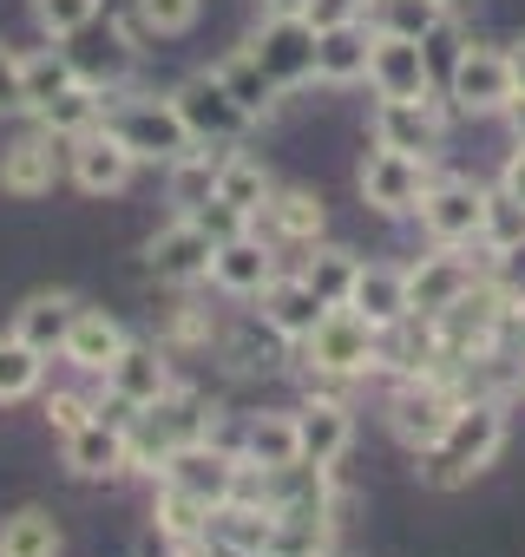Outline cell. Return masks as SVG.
Segmentation results:
<instances>
[{"mask_svg": "<svg viewBox=\"0 0 525 557\" xmlns=\"http://www.w3.org/2000/svg\"><path fill=\"white\" fill-rule=\"evenodd\" d=\"M505 446V413L492 400H466L460 420L440 433V446H427V485H466L473 472L492 466V453Z\"/></svg>", "mask_w": 525, "mask_h": 557, "instance_id": "6da1fadb", "label": "cell"}, {"mask_svg": "<svg viewBox=\"0 0 525 557\" xmlns=\"http://www.w3.org/2000/svg\"><path fill=\"white\" fill-rule=\"evenodd\" d=\"M99 125H112L125 138V151L132 158H151V164H178V158L197 151V138L184 132V119H178L171 99H119V106H106Z\"/></svg>", "mask_w": 525, "mask_h": 557, "instance_id": "7a4b0ae2", "label": "cell"}, {"mask_svg": "<svg viewBox=\"0 0 525 557\" xmlns=\"http://www.w3.org/2000/svg\"><path fill=\"white\" fill-rule=\"evenodd\" d=\"M309 361L322 374H368L381 361V329L362 322L349 302L342 309H322V322L309 329Z\"/></svg>", "mask_w": 525, "mask_h": 557, "instance_id": "3957f363", "label": "cell"}, {"mask_svg": "<svg viewBox=\"0 0 525 557\" xmlns=\"http://www.w3.org/2000/svg\"><path fill=\"white\" fill-rule=\"evenodd\" d=\"M460 394L453 387H440V381H427V374H414L394 400H388V426H394V440L401 446H414V453H427V446H440V433L460 420Z\"/></svg>", "mask_w": 525, "mask_h": 557, "instance_id": "277c9868", "label": "cell"}, {"mask_svg": "<svg viewBox=\"0 0 525 557\" xmlns=\"http://www.w3.org/2000/svg\"><path fill=\"white\" fill-rule=\"evenodd\" d=\"M316 21L309 14H270L256 27V40H249V53H256V66L270 73L277 86H303V79H316Z\"/></svg>", "mask_w": 525, "mask_h": 557, "instance_id": "5b68a950", "label": "cell"}, {"mask_svg": "<svg viewBox=\"0 0 525 557\" xmlns=\"http://www.w3.org/2000/svg\"><path fill=\"white\" fill-rule=\"evenodd\" d=\"M236 479H243V453H223V446H210V440H191V446H171L164 453V485H178V492H191L197 505H223V498H236Z\"/></svg>", "mask_w": 525, "mask_h": 557, "instance_id": "8992f818", "label": "cell"}, {"mask_svg": "<svg viewBox=\"0 0 525 557\" xmlns=\"http://www.w3.org/2000/svg\"><path fill=\"white\" fill-rule=\"evenodd\" d=\"M171 106H178V119H184V132H191L197 145H230V138L249 125V112L223 92V79H217V73L184 79V86L171 92Z\"/></svg>", "mask_w": 525, "mask_h": 557, "instance_id": "52a82bcc", "label": "cell"}, {"mask_svg": "<svg viewBox=\"0 0 525 557\" xmlns=\"http://www.w3.org/2000/svg\"><path fill=\"white\" fill-rule=\"evenodd\" d=\"M505 296H499V283H473L447 315H434V335H440V355H486V342L499 335V322H505Z\"/></svg>", "mask_w": 525, "mask_h": 557, "instance_id": "ba28073f", "label": "cell"}, {"mask_svg": "<svg viewBox=\"0 0 525 557\" xmlns=\"http://www.w3.org/2000/svg\"><path fill=\"white\" fill-rule=\"evenodd\" d=\"M427 158H407V151H375L368 164H362V197L381 210V216H407V210H420V197H427Z\"/></svg>", "mask_w": 525, "mask_h": 557, "instance_id": "9c48e42d", "label": "cell"}, {"mask_svg": "<svg viewBox=\"0 0 525 557\" xmlns=\"http://www.w3.org/2000/svg\"><path fill=\"white\" fill-rule=\"evenodd\" d=\"M479 216H486V190H479V184H466V177L427 184V197H420V230H427L440 249L473 243V236H479Z\"/></svg>", "mask_w": 525, "mask_h": 557, "instance_id": "30bf717a", "label": "cell"}, {"mask_svg": "<svg viewBox=\"0 0 525 557\" xmlns=\"http://www.w3.org/2000/svg\"><path fill=\"white\" fill-rule=\"evenodd\" d=\"M210 256H217V236H210L197 216L164 223V230L151 236V249H145V262H151L158 283H197V275H210Z\"/></svg>", "mask_w": 525, "mask_h": 557, "instance_id": "8fae6325", "label": "cell"}, {"mask_svg": "<svg viewBox=\"0 0 525 557\" xmlns=\"http://www.w3.org/2000/svg\"><path fill=\"white\" fill-rule=\"evenodd\" d=\"M368 79H375V92H381V99H434L427 40H394V34H375Z\"/></svg>", "mask_w": 525, "mask_h": 557, "instance_id": "7c38bea8", "label": "cell"}, {"mask_svg": "<svg viewBox=\"0 0 525 557\" xmlns=\"http://www.w3.org/2000/svg\"><path fill=\"white\" fill-rule=\"evenodd\" d=\"M512 99H518V86H512V60H505V53L466 47V53L453 60V106H460V112H505Z\"/></svg>", "mask_w": 525, "mask_h": 557, "instance_id": "4fadbf2b", "label": "cell"}, {"mask_svg": "<svg viewBox=\"0 0 525 557\" xmlns=\"http://www.w3.org/2000/svg\"><path fill=\"white\" fill-rule=\"evenodd\" d=\"M66 164H73V184H80V190L112 197V190H125V177H132V164H138V158L125 151V138H119L112 125H93V132H80V138H73Z\"/></svg>", "mask_w": 525, "mask_h": 557, "instance_id": "5bb4252c", "label": "cell"}, {"mask_svg": "<svg viewBox=\"0 0 525 557\" xmlns=\"http://www.w3.org/2000/svg\"><path fill=\"white\" fill-rule=\"evenodd\" d=\"M473 283H479V275H473L466 256H420V262L407 269V309H414V322L447 315Z\"/></svg>", "mask_w": 525, "mask_h": 557, "instance_id": "9a60e30c", "label": "cell"}, {"mask_svg": "<svg viewBox=\"0 0 525 557\" xmlns=\"http://www.w3.org/2000/svg\"><path fill=\"white\" fill-rule=\"evenodd\" d=\"M375 145L381 151H407V158H434L440 151V112H434V99H381Z\"/></svg>", "mask_w": 525, "mask_h": 557, "instance_id": "2e32d148", "label": "cell"}, {"mask_svg": "<svg viewBox=\"0 0 525 557\" xmlns=\"http://www.w3.org/2000/svg\"><path fill=\"white\" fill-rule=\"evenodd\" d=\"M66 466H73L80 479H119V472L132 466V440H125V426L106 420V413H93L80 433H66Z\"/></svg>", "mask_w": 525, "mask_h": 557, "instance_id": "e0dca14e", "label": "cell"}, {"mask_svg": "<svg viewBox=\"0 0 525 557\" xmlns=\"http://www.w3.org/2000/svg\"><path fill=\"white\" fill-rule=\"evenodd\" d=\"M106 387H112V400H119V407H151V400H164V394H171V368H164V355H158V348L125 342V348H119V361L106 368Z\"/></svg>", "mask_w": 525, "mask_h": 557, "instance_id": "ac0fdd59", "label": "cell"}, {"mask_svg": "<svg viewBox=\"0 0 525 557\" xmlns=\"http://www.w3.org/2000/svg\"><path fill=\"white\" fill-rule=\"evenodd\" d=\"M256 302H262V322L277 335H290V342H309V329L322 322V296L303 283V275H270V283L256 289Z\"/></svg>", "mask_w": 525, "mask_h": 557, "instance_id": "d6986e66", "label": "cell"}, {"mask_svg": "<svg viewBox=\"0 0 525 557\" xmlns=\"http://www.w3.org/2000/svg\"><path fill=\"white\" fill-rule=\"evenodd\" d=\"M270 275H277V256H270V243H256L249 230L243 236H223L217 256H210V283L230 289V296H256Z\"/></svg>", "mask_w": 525, "mask_h": 557, "instance_id": "ffe728a7", "label": "cell"}, {"mask_svg": "<svg viewBox=\"0 0 525 557\" xmlns=\"http://www.w3.org/2000/svg\"><path fill=\"white\" fill-rule=\"evenodd\" d=\"M349 309H355L362 322H375V329H394V322H407V315H414V309H407V269H388V262H368V269H355Z\"/></svg>", "mask_w": 525, "mask_h": 557, "instance_id": "44dd1931", "label": "cell"}, {"mask_svg": "<svg viewBox=\"0 0 525 557\" xmlns=\"http://www.w3.org/2000/svg\"><path fill=\"white\" fill-rule=\"evenodd\" d=\"M60 177V158H53V132H27L0 151V190L14 197H47Z\"/></svg>", "mask_w": 525, "mask_h": 557, "instance_id": "7402d4cb", "label": "cell"}, {"mask_svg": "<svg viewBox=\"0 0 525 557\" xmlns=\"http://www.w3.org/2000/svg\"><path fill=\"white\" fill-rule=\"evenodd\" d=\"M368 53H375V27H362V21L322 27L316 34V79L355 86V79H368Z\"/></svg>", "mask_w": 525, "mask_h": 557, "instance_id": "603a6c76", "label": "cell"}, {"mask_svg": "<svg viewBox=\"0 0 525 557\" xmlns=\"http://www.w3.org/2000/svg\"><path fill=\"white\" fill-rule=\"evenodd\" d=\"M119 348H125V329H119L112 315H99V309H80L60 355H66L73 368H86V374H106V368L119 361Z\"/></svg>", "mask_w": 525, "mask_h": 557, "instance_id": "cb8c5ba5", "label": "cell"}, {"mask_svg": "<svg viewBox=\"0 0 525 557\" xmlns=\"http://www.w3.org/2000/svg\"><path fill=\"white\" fill-rule=\"evenodd\" d=\"M296 440H303V459H309V466H335V459L349 453V440H355L349 407H335V400H309V407L296 413Z\"/></svg>", "mask_w": 525, "mask_h": 557, "instance_id": "d4e9b609", "label": "cell"}, {"mask_svg": "<svg viewBox=\"0 0 525 557\" xmlns=\"http://www.w3.org/2000/svg\"><path fill=\"white\" fill-rule=\"evenodd\" d=\"M296 459H303L296 413H262V420H249V433H243V466L249 472H277V466H296Z\"/></svg>", "mask_w": 525, "mask_h": 557, "instance_id": "484cf974", "label": "cell"}, {"mask_svg": "<svg viewBox=\"0 0 525 557\" xmlns=\"http://www.w3.org/2000/svg\"><path fill=\"white\" fill-rule=\"evenodd\" d=\"M73 315H80V302H73V296H27V302H21V315H14V335H21L27 348H40V355H60V348H66Z\"/></svg>", "mask_w": 525, "mask_h": 557, "instance_id": "4316f807", "label": "cell"}, {"mask_svg": "<svg viewBox=\"0 0 525 557\" xmlns=\"http://www.w3.org/2000/svg\"><path fill=\"white\" fill-rule=\"evenodd\" d=\"M270 197H277V184H270V171H262L256 158H223V171H217V203H230V210L249 223L256 210H270Z\"/></svg>", "mask_w": 525, "mask_h": 557, "instance_id": "83f0119b", "label": "cell"}, {"mask_svg": "<svg viewBox=\"0 0 525 557\" xmlns=\"http://www.w3.org/2000/svg\"><path fill=\"white\" fill-rule=\"evenodd\" d=\"M447 21V0H368V27L394 40H427Z\"/></svg>", "mask_w": 525, "mask_h": 557, "instance_id": "f1b7e54d", "label": "cell"}, {"mask_svg": "<svg viewBox=\"0 0 525 557\" xmlns=\"http://www.w3.org/2000/svg\"><path fill=\"white\" fill-rule=\"evenodd\" d=\"M217 79H223V92H230V99H236V106H243L249 119H262V112L277 106V92H283V86H277L270 73L256 66V53H249V47H243V53H230V60L217 66Z\"/></svg>", "mask_w": 525, "mask_h": 557, "instance_id": "f546056e", "label": "cell"}, {"mask_svg": "<svg viewBox=\"0 0 525 557\" xmlns=\"http://www.w3.org/2000/svg\"><path fill=\"white\" fill-rule=\"evenodd\" d=\"M99 119H106V92L80 79V86H66V92L40 112V132H53V138H80V132H93Z\"/></svg>", "mask_w": 525, "mask_h": 557, "instance_id": "4dcf8cb0", "label": "cell"}, {"mask_svg": "<svg viewBox=\"0 0 525 557\" xmlns=\"http://www.w3.org/2000/svg\"><path fill=\"white\" fill-rule=\"evenodd\" d=\"M21 79H27V112L40 119L66 86H80V66H73V53H34V60H21Z\"/></svg>", "mask_w": 525, "mask_h": 557, "instance_id": "1f68e13d", "label": "cell"}, {"mask_svg": "<svg viewBox=\"0 0 525 557\" xmlns=\"http://www.w3.org/2000/svg\"><path fill=\"white\" fill-rule=\"evenodd\" d=\"M0 557H60V524L47 511H14L0 524Z\"/></svg>", "mask_w": 525, "mask_h": 557, "instance_id": "d6a6232c", "label": "cell"}, {"mask_svg": "<svg viewBox=\"0 0 525 557\" xmlns=\"http://www.w3.org/2000/svg\"><path fill=\"white\" fill-rule=\"evenodd\" d=\"M40 374H47V355L40 348H27L21 335H0V407L40 394Z\"/></svg>", "mask_w": 525, "mask_h": 557, "instance_id": "836d02e7", "label": "cell"}, {"mask_svg": "<svg viewBox=\"0 0 525 557\" xmlns=\"http://www.w3.org/2000/svg\"><path fill=\"white\" fill-rule=\"evenodd\" d=\"M217 171H223V158H210V151L178 158V164H171V203H178L184 216H197V210L217 197Z\"/></svg>", "mask_w": 525, "mask_h": 557, "instance_id": "e575fe53", "label": "cell"}, {"mask_svg": "<svg viewBox=\"0 0 525 557\" xmlns=\"http://www.w3.org/2000/svg\"><path fill=\"white\" fill-rule=\"evenodd\" d=\"M355 269H362V262H355L349 249H316V256L303 262V283L322 296V309H342L349 289H355Z\"/></svg>", "mask_w": 525, "mask_h": 557, "instance_id": "d590c367", "label": "cell"}, {"mask_svg": "<svg viewBox=\"0 0 525 557\" xmlns=\"http://www.w3.org/2000/svg\"><path fill=\"white\" fill-rule=\"evenodd\" d=\"M151 518H158V531H164L171 544H184V537H204V531H210V505H197V498H191V492H178V485H164V492H158Z\"/></svg>", "mask_w": 525, "mask_h": 557, "instance_id": "8d00e7d4", "label": "cell"}, {"mask_svg": "<svg viewBox=\"0 0 525 557\" xmlns=\"http://www.w3.org/2000/svg\"><path fill=\"white\" fill-rule=\"evenodd\" d=\"M73 66H80V79H86V86H99V92H106L112 79H125V73H132V47H125V34H112V27H106V40H99V47H86V53H73Z\"/></svg>", "mask_w": 525, "mask_h": 557, "instance_id": "74e56055", "label": "cell"}, {"mask_svg": "<svg viewBox=\"0 0 525 557\" xmlns=\"http://www.w3.org/2000/svg\"><path fill=\"white\" fill-rule=\"evenodd\" d=\"M270 216H277V230L296 236V243H316V236H322V197H316V190H277V197H270Z\"/></svg>", "mask_w": 525, "mask_h": 557, "instance_id": "f35d334b", "label": "cell"}, {"mask_svg": "<svg viewBox=\"0 0 525 557\" xmlns=\"http://www.w3.org/2000/svg\"><path fill=\"white\" fill-rule=\"evenodd\" d=\"M479 236L492 243V256L512 249V243H525V203H518L512 190H492V197H486V216H479Z\"/></svg>", "mask_w": 525, "mask_h": 557, "instance_id": "ab89813d", "label": "cell"}, {"mask_svg": "<svg viewBox=\"0 0 525 557\" xmlns=\"http://www.w3.org/2000/svg\"><path fill=\"white\" fill-rule=\"evenodd\" d=\"M34 14H40V27L53 40H73V34H86L99 21V0H34Z\"/></svg>", "mask_w": 525, "mask_h": 557, "instance_id": "60d3db41", "label": "cell"}, {"mask_svg": "<svg viewBox=\"0 0 525 557\" xmlns=\"http://www.w3.org/2000/svg\"><path fill=\"white\" fill-rule=\"evenodd\" d=\"M204 14V0H138V27L145 34H191Z\"/></svg>", "mask_w": 525, "mask_h": 557, "instance_id": "b9f144b4", "label": "cell"}, {"mask_svg": "<svg viewBox=\"0 0 525 557\" xmlns=\"http://www.w3.org/2000/svg\"><path fill=\"white\" fill-rule=\"evenodd\" d=\"M8 112H27V79H21V53L0 47V119Z\"/></svg>", "mask_w": 525, "mask_h": 557, "instance_id": "7bdbcfd3", "label": "cell"}, {"mask_svg": "<svg viewBox=\"0 0 525 557\" xmlns=\"http://www.w3.org/2000/svg\"><path fill=\"white\" fill-rule=\"evenodd\" d=\"M499 296H505L512 309H525V243L499 249Z\"/></svg>", "mask_w": 525, "mask_h": 557, "instance_id": "ee69618b", "label": "cell"}, {"mask_svg": "<svg viewBox=\"0 0 525 557\" xmlns=\"http://www.w3.org/2000/svg\"><path fill=\"white\" fill-rule=\"evenodd\" d=\"M47 420H53L60 433H80V426L93 420V407H86L80 394H53V400H47Z\"/></svg>", "mask_w": 525, "mask_h": 557, "instance_id": "f6af8a7d", "label": "cell"}, {"mask_svg": "<svg viewBox=\"0 0 525 557\" xmlns=\"http://www.w3.org/2000/svg\"><path fill=\"white\" fill-rule=\"evenodd\" d=\"M368 0H309V21L316 27H342V21H362Z\"/></svg>", "mask_w": 525, "mask_h": 557, "instance_id": "bcb514c9", "label": "cell"}, {"mask_svg": "<svg viewBox=\"0 0 525 557\" xmlns=\"http://www.w3.org/2000/svg\"><path fill=\"white\" fill-rule=\"evenodd\" d=\"M178 557H249V550H236V544H223L217 531H204V537H184Z\"/></svg>", "mask_w": 525, "mask_h": 557, "instance_id": "7dc6e473", "label": "cell"}, {"mask_svg": "<svg viewBox=\"0 0 525 557\" xmlns=\"http://www.w3.org/2000/svg\"><path fill=\"white\" fill-rule=\"evenodd\" d=\"M499 190H512V197L525 203V145L512 151V164H505V177H499Z\"/></svg>", "mask_w": 525, "mask_h": 557, "instance_id": "c3c4849f", "label": "cell"}, {"mask_svg": "<svg viewBox=\"0 0 525 557\" xmlns=\"http://www.w3.org/2000/svg\"><path fill=\"white\" fill-rule=\"evenodd\" d=\"M505 60H512V86H518V92H525V40H518V47H512V53H505Z\"/></svg>", "mask_w": 525, "mask_h": 557, "instance_id": "681fc988", "label": "cell"}, {"mask_svg": "<svg viewBox=\"0 0 525 557\" xmlns=\"http://www.w3.org/2000/svg\"><path fill=\"white\" fill-rule=\"evenodd\" d=\"M505 112H512V132H518V145H525V92H518V99H512Z\"/></svg>", "mask_w": 525, "mask_h": 557, "instance_id": "f907efd6", "label": "cell"}, {"mask_svg": "<svg viewBox=\"0 0 525 557\" xmlns=\"http://www.w3.org/2000/svg\"><path fill=\"white\" fill-rule=\"evenodd\" d=\"M270 14H309V0H270Z\"/></svg>", "mask_w": 525, "mask_h": 557, "instance_id": "816d5d0a", "label": "cell"}]
</instances>
